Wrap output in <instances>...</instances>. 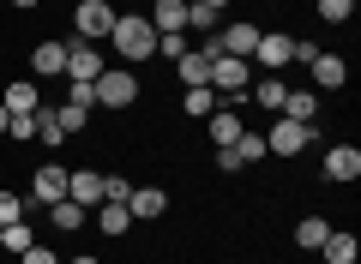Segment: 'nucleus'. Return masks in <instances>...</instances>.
<instances>
[{
  "label": "nucleus",
  "mask_w": 361,
  "mask_h": 264,
  "mask_svg": "<svg viewBox=\"0 0 361 264\" xmlns=\"http://www.w3.org/2000/svg\"><path fill=\"white\" fill-rule=\"evenodd\" d=\"M30 73H37V78H61L66 73V42L61 37H42L37 49H30Z\"/></svg>",
  "instance_id": "obj_11"
},
{
  "label": "nucleus",
  "mask_w": 361,
  "mask_h": 264,
  "mask_svg": "<svg viewBox=\"0 0 361 264\" xmlns=\"http://www.w3.org/2000/svg\"><path fill=\"white\" fill-rule=\"evenodd\" d=\"M109 42H115V54L127 66H139V61H151V54H157V30H151V18H139V13H115Z\"/></svg>",
  "instance_id": "obj_1"
},
{
  "label": "nucleus",
  "mask_w": 361,
  "mask_h": 264,
  "mask_svg": "<svg viewBox=\"0 0 361 264\" xmlns=\"http://www.w3.org/2000/svg\"><path fill=\"white\" fill-rule=\"evenodd\" d=\"M66 102H73V108H97V84H73V78H66Z\"/></svg>",
  "instance_id": "obj_32"
},
{
  "label": "nucleus",
  "mask_w": 361,
  "mask_h": 264,
  "mask_svg": "<svg viewBox=\"0 0 361 264\" xmlns=\"http://www.w3.org/2000/svg\"><path fill=\"white\" fill-rule=\"evenodd\" d=\"M313 54H319V42H313V37H295V61H301V66H307V61H313Z\"/></svg>",
  "instance_id": "obj_35"
},
{
  "label": "nucleus",
  "mask_w": 361,
  "mask_h": 264,
  "mask_svg": "<svg viewBox=\"0 0 361 264\" xmlns=\"http://www.w3.org/2000/svg\"><path fill=\"white\" fill-rule=\"evenodd\" d=\"M0 246H6V228H0Z\"/></svg>",
  "instance_id": "obj_40"
},
{
  "label": "nucleus",
  "mask_w": 361,
  "mask_h": 264,
  "mask_svg": "<svg viewBox=\"0 0 361 264\" xmlns=\"http://www.w3.org/2000/svg\"><path fill=\"white\" fill-rule=\"evenodd\" d=\"M97 228H103V234H127L133 228V210H127V199H109V204H97Z\"/></svg>",
  "instance_id": "obj_20"
},
{
  "label": "nucleus",
  "mask_w": 361,
  "mask_h": 264,
  "mask_svg": "<svg viewBox=\"0 0 361 264\" xmlns=\"http://www.w3.org/2000/svg\"><path fill=\"white\" fill-rule=\"evenodd\" d=\"M0 132H6V108H0Z\"/></svg>",
  "instance_id": "obj_39"
},
{
  "label": "nucleus",
  "mask_w": 361,
  "mask_h": 264,
  "mask_svg": "<svg viewBox=\"0 0 361 264\" xmlns=\"http://www.w3.org/2000/svg\"><path fill=\"white\" fill-rule=\"evenodd\" d=\"M6 139H13V144L37 139V114H6Z\"/></svg>",
  "instance_id": "obj_29"
},
{
  "label": "nucleus",
  "mask_w": 361,
  "mask_h": 264,
  "mask_svg": "<svg viewBox=\"0 0 361 264\" xmlns=\"http://www.w3.org/2000/svg\"><path fill=\"white\" fill-rule=\"evenodd\" d=\"M25 246H37V234H30L25 222H6V246H0V252H13V258H18Z\"/></svg>",
  "instance_id": "obj_30"
},
{
  "label": "nucleus",
  "mask_w": 361,
  "mask_h": 264,
  "mask_svg": "<svg viewBox=\"0 0 361 264\" xmlns=\"http://www.w3.org/2000/svg\"><path fill=\"white\" fill-rule=\"evenodd\" d=\"M66 175H73V168L42 163L37 175H30V199H25V204H61V199H66Z\"/></svg>",
  "instance_id": "obj_7"
},
{
  "label": "nucleus",
  "mask_w": 361,
  "mask_h": 264,
  "mask_svg": "<svg viewBox=\"0 0 361 264\" xmlns=\"http://www.w3.org/2000/svg\"><path fill=\"white\" fill-rule=\"evenodd\" d=\"M205 6H217V13H223V6H229V0H205Z\"/></svg>",
  "instance_id": "obj_38"
},
{
  "label": "nucleus",
  "mask_w": 361,
  "mask_h": 264,
  "mask_svg": "<svg viewBox=\"0 0 361 264\" xmlns=\"http://www.w3.org/2000/svg\"><path fill=\"white\" fill-rule=\"evenodd\" d=\"M151 30H157V37H175V30H187V0H157Z\"/></svg>",
  "instance_id": "obj_18"
},
{
  "label": "nucleus",
  "mask_w": 361,
  "mask_h": 264,
  "mask_svg": "<svg viewBox=\"0 0 361 264\" xmlns=\"http://www.w3.org/2000/svg\"><path fill=\"white\" fill-rule=\"evenodd\" d=\"M18 264H61V258H54V246H42V240H37V246L18 252Z\"/></svg>",
  "instance_id": "obj_34"
},
{
  "label": "nucleus",
  "mask_w": 361,
  "mask_h": 264,
  "mask_svg": "<svg viewBox=\"0 0 361 264\" xmlns=\"http://www.w3.org/2000/svg\"><path fill=\"white\" fill-rule=\"evenodd\" d=\"M66 199L85 204V210L109 204V175H97V168H73V175H66Z\"/></svg>",
  "instance_id": "obj_6"
},
{
  "label": "nucleus",
  "mask_w": 361,
  "mask_h": 264,
  "mask_svg": "<svg viewBox=\"0 0 361 264\" xmlns=\"http://www.w3.org/2000/svg\"><path fill=\"white\" fill-rule=\"evenodd\" d=\"M313 13H319L325 25H343V18L355 13V0H313Z\"/></svg>",
  "instance_id": "obj_28"
},
{
  "label": "nucleus",
  "mask_w": 361,
  "mask_h": 264,
  "mask_svg": "<svg viewBox=\"0 0 361 264\" xmlns=\"http://www.w3.org/2000/svg\"><path fill=\"white\" fill-rule=\"evenodd\" d=\"M313 144V126H301V120H283L277 114V126L265 132V156H301Z\"/></svg>",
  "instance_id": "obj_5"
},
{
  "label": "nucleus",
  "mask_w": 361,
  "mask_h": 264,
  "mask_svg": "<svg viewBox=\"0 0 361 264\" xmlns=\"http://www.w3.org/2000/svg\"><path fill=\"white\" fill-rule=\"evenodd\" d=\"M187 30H193V37H211V30H223V13L205 6V0H187Z\"/></svg>",
  "instance_id": "obj_19"
},
{
  "label": "nucleus",
  "mask_w": 361,
  "mask_h": 264,
  "mask_svg": "<svg viewBox=\"0 0 361 264\" xmlns=\"http://www.w3.org/2000/svg\"><path fill=\"white\" fill-rule=\"evenodd\" d=\"M127 210H133V222H157V216L169 210V192L163 187H133L127 192Z\"/></svg>",
  "instance_id": "obj_13"
},
{
  "label": "nucleus",
  "mask_w": 361,
  "mask_h": 264,
  "mask_svg": "<svg viewBox=\"0 0 361 264\" xmlns=\"http://www.w3.org/2000/svg\"><path fill=\"white\" fill-rule=\"evenodd\" d=\"M97 73H103V54H97V42H66V73L73 84H97Z\"/></svg>",
  "instance_id": "obj_9"
},
{
  "label": "nucleus",
  "mask_w": 361,
  "mask_h": 264,
  "mask_svg": "<svg viewBox=\"0 0 361 264\" xmlns=\"http://www.w3.org/2000/svg\"><path fill=\"white\" fill-rule=\"evenodd\" d=\"M66 264H97V258H90V252H78V258H66Z\"/></svg>",
  "instance_id": "obj_36"
},
{
  "label": "nucleus",
  "mask_w": 361,
  "mask_h": 264,
  "mask_svg": "<svg viewBox=\"0 0 361 264\" xmlns=\"http://www.w3.org/2000/svg\"><path fill=\"white\" fill-rule=\"evenodd\" d=\"M18 216H25V199H18V192H0V228L18 222Z\"/></svg>",
  "instance_id": "obj_33"
},
{
  "label": "nucleus",
  "mask_w": 361,
  "mask_h": 264,
  "mask_svg": "<svg viewBox=\"0 0 361 264\" xmlns=\"http://www.w3.org/2000/svg\"><path fill=\"white\" fill-rule=\"evenodd\" d=\"M85 204H73V199H61V204H49V222L61 228V234H78V228H85Z\"/></svg>",
  "instance_id": "obj_22"
},
{
  "label": "nucleus",
  "mask_w": 361,
  "mask_h": 264,
  "mask_svg": "<svg viewBox=\"0 0 361 264\" xmlns=\"http://www.w3.org/2000/svg\"><path fill=\"white\" fill-rule=\"evenodd\" d=\"M319 252H325V264H355V258H361V246H355L349 228H331V234L319 240Z\"/></svg>",
  "instance_id": "obj_16"
},
{
  "label": "nucleus",
  "mask_w": 361,
  "mask_h": 264,
  "mask_svg": "<svg viewBox=\"0 0 361 264\" xmlns=\"http://www.w3.org/2000/svg\"><path fill=\"white\" fill-rule=\"evenodd\" d=\"M229 151L241 156V168H259V163H265V139H259V132H241V139H235Z\"/></svg>",
  "instance_id": "obj_27"
},
{
  "label": "nucleus",
  "mask_w": 361,
  "mask_h": 264,
  "mask_svg": "<svg viewBox=\"0 0 361 264\" xmlns=\"http://www.w3.org/2000/svg\"><path fill=\"white\" fill-rule=\"evenodd\" d=\"M253 61L265 66V73H283L289 61H295V37H283V30H259V49Z\"/></svg>",
  "instance_id": "obj_8"
},
{
  "label": "nucleus",
  "mask_w": 361,
  "mask_h": 264,
  "mask_svg": "<svg viewBox=\"0 0 361 264\" xmlns=\"http://www.w3.org/2000/svg\"><path fill=\"white\" fill-rule=\"evenodd\" d=\"M13 6H18V13H30V6H37V0H13Z\"/></svg>",
  "instance_id": "obj_37"
},
{
  "label": "nucleus",
  "mask_w": 361,
  "mask_h": 264,
  "mask_svg": "<svg viewBox=\"0 0 361 264\" xmlns=\"http://www.w3.org/2000/svg\"><path fill=\"white\" fill-rule=\"evenodd\" d=\"M139 102V78L127 66H103L97 73V108H133Z\"/></svg>",
  "instance_id": "obj_2"
},
{
  "label": "nucleus",
  "mask_w": 361,
  "mask_h": 264,
  "mask_svg": "<svg viewBox=\"0 0 361 264\" xmlns=\"http://www.w3.org/2000/svg\"><path fill=\"white\" fill-rule=\"evenodd\" d=\"M211 90H223L229 102H241L247 90H253V61H235V54L211 61Z\"/></svg>",
  "instance_id": "obj_3"
},
{
  "label": "nucleus",
  "mask_w": 361,
  "mask_h": 264,
  "mask_svg": "<svg viewBox=\"0 0 361 264\" xmlns=\"http://www.w3.org/2000/svg\"><path fill=\"white\" fill-rule=\"evenodd\" d=\"M307 73H313V84H319V90H337V84H349V61H343V54H313V61H307Z\"/></svg>",
  "instance_id": "obj_14"
},
{
  "label": "nucleus",
  "mask_w": 361,
  "mask_h": 264,
  "mask_svg": "<svg viewBox=\"0 0 361 264\" xmlns=\"http://www.w3.org/2000/svg\"><path fill=\"white\" fill-rule=\"evenodd\" d=\"M175 66H180V84H187V90H193V84H211V61H205L199 49H187Z\"/></svg>",
  "instance_id": "obj_23"
},
{
  "label": "nucleus",
  "mask_w": 361,
  "mask_h": 264,
  "mask_svg": "<svg viewBox=\"0 0 361 264\" xmlns=\"http://www.w3.org/2000/svg\"><path fill=\"white\" fill-rule=\"evenodd\" d=\"M241 132H247V126H241V114H235V108H211V114H205V139L217 144V151H229Z\"/></svg>",
  "instance_id": "obj_12"
},
{
  "label": "nucleus",
  "mask_w": 361,
  "mask_h": 264,
  "mask_svg": "<svg viewBox=\"0 0 361 264\" xmlns=\"http://www.w3.org/2000/svg\"><path fill=\"white\" fill-rule=\"evenodd\" d=\"M217 42H223V54H235V61H253L259 30H253V25H223V30H217Z\"/></svg>",
  "instance_id": "obj_15"
},
{
  "label": "nucleus",
  "mask_w": 361,
  "mask_h": 264,
  "mask_svg": "<svg viewBox=\"0 0 361 264\" xmlns=\"http://www.w3.org/2000/svg\"><path fill=\"white\" fill-rule=\"evenodd\" d=\"M187 49H193V37H187V30H175V37H157V54H169V61H180Z\"/></svg>",
  "instance_id": "obj_31"
},
{
  "label": "nucleus",
  "mask_w": 361,
  "mask_h": 264,
  "mask_svg": "<svg viewBox=\"0 0 361 264\" xmlns=\"http://www.w3.org/2000/svg\"><path fill=\"white\" fill-rule=\"evenodd\" d=\"M325 234H331V222H325V216H301V222H295V246H301V252H319Z\"/></svg>",
  "instance_id": "obj_26"
},
{
  "label": "nucleus",
  "mask_w": 361,
  "mask_h": 264,
  "mask_svg": "<svg viewBox=\"0 0 361 264\" xmlns=\"http://www.w3.org/2000/svg\"><path fill=\"white\" fill-rule=\"evenodd\" d=\"M325 180H337V187L361 180V151L355 144H331V151H325Z\"/></svg>",
  "instance_id": "obj_10"
},
{
  "label": "nucleus",
  "mask_w": 361,
  "mask_h": 264,
  "mask_svg": "<svg viewBox=\"0 0 361 264\" xmlns=\"http://www.w3.org/2000/svg\"><path fill=\"white\" fill-rule=\"evenodd\" d=\"M73 30H78V42H103L109 30H115V6H109V0H78Z\"/></svg>",
  "instance_id": "obj_4"
},
{
  "label": "nucleus",
  "mask_w": 361,
  "mask_h": 264,
  "mask_svg": "<svg viewBox=\"0 0 361 264\" xmlns=\"http://www.w3.org/2000/svg\"><path fill=\"white\" fill-rule=\"evenodd\" d=\"M277 114H283V120H301V126H313V114H319V90H289Z\"/></svg>",
  "instance_id": "obj_17"
},
{
  "label": "nucleus",
  "mask_w": 361,
  "mask_h": 264,
  "mask_svg": "<svg viewBox=\"0 0 361 264\" xmlns=\"http://www.w3.org/2000/svg\"><path fill=\"white\" fill-rule=\"evenodd\" d=\"M0 108H6V114H37V108H42V96H37V84H6Z\"/></svg>",
  "instance_id": "obj_21"
},
{
  "label": "nucleus",
  "mask_w": 361,
  "mask_h": 264,
  "mask_svg": "<svg viewBox=\"0 0 361 264\" xmlns=\"http://www.w3.org/2000/svg\"><path fill=\"white\" fill-rule=\"evenodd\" d=\"M283 96H289V84H283V78H277V73H265V78H259V84H253V102H259V108H271V114L283 108Z\"/></svg>",
  "instance_id": "obj_24"
},
{
  "label": "nucleus",
  "mask_w": 361,
  "mask_h": 264,
  "mask_svg": "<svg viewBox=\"0 0 361 264\" xmlns=\"http://www.w3.org/2000/svg\"><path fill=\"white\" fill-rule=\"evenodd\" d=\"M211 108H217V90H211V84H193L187 96H180V114H187V120H205Z\"/></svg>",
  "instance_id": "obj_25"
}]
</instances>
